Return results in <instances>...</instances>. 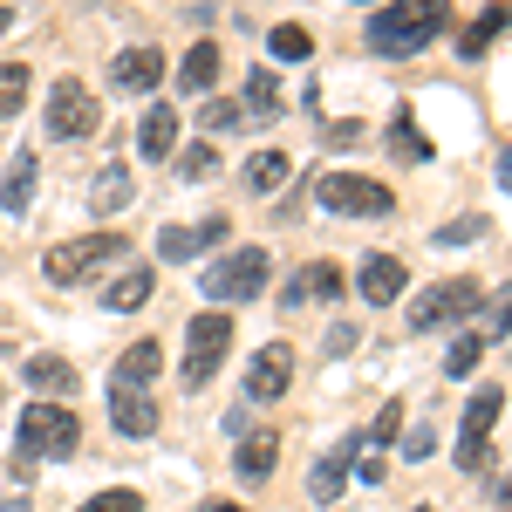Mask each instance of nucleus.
I'll list each match as a JSON object with an SVG mask.
<instances>
[{
  "label": "nucleus",
  "instance_id": "3",
  "mask_svg": "<svg viewBox=\"0 0 512 512\" xmlns=\"http://www.w3.org/2000/svg\"><path fill=\"white\" fill-rule=\"evenodd\" d=\"M226 349H233V315H192V328H185V390H205L212 383V369L226 362Z\"/></svg>",
  "mask_w": 512,
  "mask_h": 512
},
{
  "label": "nucleus",
  "instance_id": "40",
  "mask_svg": "<svg viewBox=\"0 0 512 512\" xmlns=\"http://www.w3.org/2000/svg\"><path fill=\"white\" fill-rule=\"evenodd\" d=\"M205 512H239V506H205Z\"/></svg>",
  "mask_w": 512,
  "mask_h": 512
},
{
  "label": "nucleus",
  "instance_id": "14",
  "mask_svg": "<svg viewBox=\"0 0 512 512\" xmlns=\"http://www.w3.org/2000/svg\"><path fill=\"white\" fill-rule=\"evenodd\" d=\"M219 233H226V219H205V226H164V233H158V260H171V267H178V260L205 253Z\"/></svg>",
  "mask_w": 512,
  "mask_h": 512
},
{
  "label": "nucleus",
  "instance_id": "35",
  "mask_svg": "<svg viewBox=\"0 0 512 512\" xmlns=\"http://www.w3.org/2000/svg\"><path fill=\"white\" fill-rule=\"evenodd\" d=\"M390 144H403V158H431V144L417 137V123H410V117L396 123V137H390Z\"/></svg>",
  "mask_w": 512,
  "mask_h": 512
},
{
  "label": "nucleus",
  "instance_id": "42",
  "mask_svg": "<svg viewBox=\"0 0 512 512\" xmlns=\"http://www.w3.org/2000/svg\"><path fill=\"white\" fill-rule=\"evenodd\" d=\"M7 512H28V506H7Z\"/></svg>",
  "mask_w": 512,
  "mask_h": 512
},
{
  "label": "nucleus",
  "instance_id": "13",
  "mask_svg": "<svg viewBox=\"0 0 512 512\" xmlns=\"http://www.w3.org/2000/svg\"><path fill=\"white\" fill-rule=\"evenodd\" d=\"M355 444H362V437H342V444H335V451L321 458L315 472H308V492H315L321 506H328V499H335V492L349 485V472H355Z\"/></svg>",
  "mask_w": 512,
  "mask_h": 512
},
{
  "label": "nucleus",
  "instance_id": "15",
  "mask_svg": "<svg viewBox=\"0 0 512 512\" xmlns=\"http://www.w3.org/2000/svg\"><path fill=\"white\" fill-rule=\"evenodd\" d=\"M335 294H342V267H335V260H315V267H301V274L287 280V301H294V308L335 301Z\"/></svg>",
  "mask_w": 512,
  "mask_h": 512
},
{
  "label": "nucleus",
  "instance_id": "11",
  "mask_svg": "<svg viewBox=\"0 0 512 512\" xmlns=\"http://www.w3.org/2000/svg\"><path fill=\"white\" fill-rule=\"evenodd\" d=\"M403 287H410V274H403V260H396V253H369V260L355 267V294H362L369 308H390Z\"/></svg>",
  "mask_w": 512,
  "mask_h": 512
},
{
  "label": "nucleus",
  "instance_id": "21",
  "mask_svg": "<svg viewBox=\"0 0 512 512\" xmlns=\"http://www.w3.org/2000/svg\"><path fill=\"white\" fill-rule=\"evenodd\" d=\"M212 82H219V41H198L192 55H185V69H178V89L185 96H205Z\"/></svg>",
  "mask_w": 512,
  "mask_h": 512
},
{
  "label": "nucleus",
  "instance_id": "37",
  "mask_svg": "<svg viewBox=\"0 0 512 512\" xmlns=\"http://www.w3.org/2000/svg\"><path fill=\"white\" fill-rule=\"evenodd\" d=\"M492 328H499V335H506V328H512V287H506V294H499V301H492Z\"/></svg>",
  "mask_w": 512,
  "mask_h": 512
},
{
  "label": "nucleus",
  "instance_id": "8",
  "mask_svg": "<svg viewBox=\"0 0 512 512\" xmlns=\"http://www.w3.org/2000/svg\"><path fill=\"white\" fill-rule=\"evenodd\" d=\"M96 123H103L96 96H89L76 76H62L55 96H48V137H55V144H76V137H96Z\"/></svg>",
  "mask_w": 512,
  "mask_h": 512
},
{
  "label": "nucleus",
  "instance_id": "28",
  "mask_svg": "<svg viewBox=\"0 0 512 512\" xmlns=\"http://www.w3.org/2000/svg\"><path fill=\"white\" fill-rule=\"evenodd\" d=\"M246 110H253V117H274V110H280V82L267 76V69L246 76Z\"/></svg>",
  "mask_w": 512,
  "mask_h": 512
},
{
  "label": "nucleus",
  "instance_id": "7",
  "mask_svg": "<svg viewBox=\"0 0 512 512\" xmlns=\"http://www.w3.org/2000/svg\"><path fill=\"white\" fill-rule=\"evenodd\" d=\"M267 274H274V260H267L260 246H239L233 260H219V267L205 274V294H212V301H253V294H267Z\"/></svg>",
  "mask_w": 512,
  "mask_h": 512
},
{
  "label": "nucleus",
  "instance_id": "26",
  "mask_svg": "<svg viewBox=\"0 0 512 512\" xmlns=\"http://www.w3.org/2000/svg\"><path fill=\"white\" fill-rule=\"evenodd\" d=\"M0 205H7V212H28V205H35V158H28V151H21L14 164H7V185H0Z\"/></svg>",
  "mask_w": 512,
  "mask_h": 512
},
{
  "label": "nucleus",
  "instance_id": "39",
  "mask_svg": "<svg viewBox=\"0 0 512 512\" xmlns=\"http://www.w3.org/2000/svg\"><path fill=\"white\" fill-rule=\"evenodd\" d=\"M7 21H14V7H0V28H7Z\"/></svg>",
  "mask_w": 512,
  "mask_h": 512
},
{
  "label": "nucleus",
  "instance_id": "19",
  "mask_svg": "<svg viewBox=\"0 0 512 512\" xmlns=\"http://www.w3.org/2000/svg\"><path fill=\"white\" fill-rule=\"evenodd\" d=\"M21 376H28L41 396H76V369H69L62 355H28V362H21Z\"/></svg>",
  "mask_w": 512,
  "mask_h": 512
},
{
  "label": "nucleus",
  "instance_id": "38",
  "mask_svg": "<svg viewBox=\"0 0 512 512\" xmlns=\"http://www.w3.org/2000/svg\"><path fill=\"white\" fill-rule=\"evenodd\" d=\"M499 506H506V512H512V478H506V485H499Z\"/></svg>",
  "mask_w": 512,
  "mask_h": 512
},
{
  "label": "nucleus",
  "instance_id": "9",
  "mask_svg": "<svg viewBox=\"0 0 512 512\" xmlns=\"http://www.w3.org/2000/svg\"><path fill=\"white\" fill-rule=\"evenodd\" d=\"M499 410H506V396H499V390H478L472 403H465V424H458V465H465V472H478L485 437H492V424H499Z\"/></svg>",
  "mask_w": 512,
  "mask_h": 512
},
{
  "label": "nucleus",
  "instance_id": "41",
  "mask_svg": "<svg viewBox=\"0 0 512 512\" xmlns=\"http://www.w3.org/2000/svg\"><path fill=\"white\" fill-rule=\"evenodd\" d=\"M506 185H512V158H506Z\"/></svg>",
  "mask_w": 512,
  "mask_h": 512
},
{
  "label": "nucleus",
  "instance_id": "27",
  "mask_svg": "<svg viewBox=\"0 0 512 512\" xmlns=\"http://www.w3.org/2000/svg\"><path fill=\"white\" fill-rule=\"evenodd\" d=\"M28 103V62H0V123Z\"/></svg>",
  "mask_w": 512,
  "mask_h": 512
},
{
  "label": "nucleus",
  "instance_id": "2",
  "mask_svg": "<svg viewBox=\"0 0 512 512\" xmlns=\"http://www.w3.org/2000/svg\"><path fill=\"white\" fill-rule=\"evenodd\" d=\"M14 437H21V451H28V458H69V451L82 444V424H76V410H69V403H28Z\"/></svg>",
  "mask_w": 512,
  "mask_h": 512
},
{
  "label": "nucleus",
  "instance_id": "24",
  "mask_svg": "<svg viewBox=\"0 0 512 512\" xmlns=\"http://www.w3.org/2000/svg\"><path fill=\"white\" fill-rule=\"evenodd\" d=\"M274 431H253L246 437V444H239V478H246V485H267V478H274Z\"/></svg>",
  "mask_w": 512,
  "mask_h": 512
},
{
  "label": "nucleus",
  "instance_id": "4",
  "mask_svg": "<svg viewBox=\"0 0 512 512\" xmlns=\"http://www.w3.org/2000/svg\"><path fill=\"white\" fill-rule=\"evenodd\" d=\"M315 198L328 205V212H342V219H383L396 205L390 185H376V178H362V171H328L315 185Z\"/></svg>",
  "mask_w": 512,
  "mask_h": 512
},
{
  "label": "nucleus",
  "instance_id": "34",
  "mask_svg": "<svg viewBox=\"0 0 512 512\" xmlns=\"http://www.w3.org/2000/svg\"><path fill=\"white\" fill-rule=\"evenodd\" d=\"M82 512H144V499H137V492H96Z\"/></svg>",
  "mask_w": 512,
  "mask_h": 512
},
{
  "label": "nucleus",
  "instance_id": "29",
  "mask_svg": "<svg viewBox=\"0 0 512 512\" xmlns=\"http://www.w3.org/2000/svg\"><path fill=\"white\" fill-rule=\"evenodd\" d=\"M267 48H274L280 62H308V55H315V41H308V28H274V35H267Z\"/></svg>",
  "mask_w": 512,
  "mask_h": 512
},
{
  "label": "nucleus",
  "instance_id": "31",
  "mask_svg": "<svg viewBox=\"0 0 512 512\" xmlns=\"http://www.w3.org/2000/svg\"><path fill=\"white\" fill-rule=\"evenodd\" d=\"M472 239H485V219H451V226H437V246H472Z\"/></svg>",
  "mask_w": 512,
  "mask_h": 512
},
{
  "label": "nucleus",
  "instance_id": "1",
  "mask_svg": "<svg viewBox=\"0 0 512 512\" xmlns=\"http://www.w3.org/2000/svg\"><path fill=\"white\" fill-rule=\"evenodd\" d=\"M451 28V0H390L369 14V48L376 55H417Z\"/></svg>",
  "mask_w": 512,
  "mask_h": 512
},
{
  "label": "nucleus",
  "instance_id": "22",
  "mask_svg": "<svg viewBox=\"0 0 512 512\" xmlns=\"http://www.w3.org/2000/svg\"><path fill=\"white\" fill-rule=\"evenodd\" d=\"M171 144H178V110L158 103V110L144 117V130H137V151H144V158H171Z\"/></svg>",
  "mask_w": 512,
  "mask_h": 512
},
{
  "label": "nucleus",
  "instance_id": "23",
  "mask_svg": "<svg viewBox=\"0 0 512 512\" xmlns=\"http://www.w3.org/2000/svg\"><path fill=\"white\" fill-rule=\"evenodd\" d=\"M506 28H512V0H492V7L478 14L472 28H465V41H458V48H465V55H485V48L506 35Z\"/></svg>",
  "mask_w": 512,
  "mask_h": 512
},
{
  "label": "nucleus",
  "instance_id": "16",
  "mask_svg": "<svg viewBox=\"0 0 512 512\" xmlns=\"http://www.w3.org/2000/svg\"><path fill=\"white\" fill-rule=\"evenodd\" d=\"M158 369H164L158 342H130L123 362H117V376H110V390H144V383H158Z\"/></svg>",
  "mask_w": 512,
  "mask_h": 512
},
{
  "label": "nucleus",
  "instance_id": "5",
  "mask_svg": "<svg viewBox=\"0 0 512 512\" xmlns=\"http://www.w3.org/2000/svg\"><path fill=\"white\" fill-rule=\"evenodd\" d=\"M478 301H485L478 280H437V287H424V294L410 301V335H431V328H444V321H465Z\"/></svg>",
  "mask_w": 512,
  "mask_h": 512
},
{
  "label": "nucleus",
  "instance_id": "32",
  "mask_svg": "<svg viewBox=\"0 0 512 512\" xmlns=\"http://www.w3.org/2000/svg\"><path fill=\"white\" fill-rule=\"evenodd\" d=\"M178 171H185V178H212V171H219V151H212V144H192V151L178 158Z\"/></svg>",
  "mask_w": 512,
  "mask_h": 512
},
{
  "label": "nucleus",
  "instance_id": "18",
  "mask_svg": "<svg viewBox=\"0 0 512 512\" xmlns=\"http://www.w3.org/2000/svg\"><path fill=\"white\" fill-rule=\"evenodd\" d=\"M130 198H137V178H130V164H103V171H96V192H89V205H96V212H123V205H130Z\"/></svg>",
  "mask_w": 512,
  "mask_h": 512
},
{
  "label": "nucleus",
  "instance_id": "20",
  "mask_svg": "<svg viewBox=\"0 0 512 512\" xmlns=\"http://www.w3.org/2000/svg\"><path fill=\"white\" fill-rule=\"evenodd\" d=\"M151 301V267H123L110 287H103V308L110 315H130V308H144Z\"/></svg>",
  "mask_w": 512,
  "mask_h": 512
},
{
  "label": "nucleus",
  "instance_id": "17",
  "mask_svg": "<svg viewBox=\"0 0 512 512\" xmlns=\"http://www.w3.org/2000/svg\"><path fill=\"white\" fill-rule=\"evenodd\" d=\"M158 76H164V55H158V48H130V55H117V69H110V82L130 89V96L158 89Z\"/></svg>",
  "mask_w": 512,
  "mask_h": 512
},
{
  "label": "nucleus",
  "instance_id": "36",
  "mask_svg": "<svg viewBox=\"0 0 512 512\" xmlns=\"http://www.w3.org/2000/svg\"><path fill=\"white\" fill-rule=\"evenodd\" d=\"M355 349V321H342V328H328V355H349Z\"/></svg>",
  "mask_w": 512,
  "mask_h": 512
},
{
  "label": "nucleus",
  "instance_id": "33",
  "mask_svg": "<svg viewBox=\"0 0 512 512\" xmlns=\"http://www.w3.org/2000/svg\"><path fill=\"white\" fill-rule=\"evenodd\" d=\"M205 130H239V123H246V110H239V103H205Z\"/></svg>",
  "mask_w": 512,
  "mask_h": 512
},
{
  "label": "nucleus",
  "instance_id": "6",
  "mask_svg": "<svg viewBox=\"0 0 512 512\" xmlns=\"http://www.w3.org/2000/svg\"><path fill=\"white\" fill-rule=\"evenodd\" d=\"M110 260H123V239H117V233H89V239L55 246V253L41 260V274L55 280V287H76V280H89L96 267H110Z\"/></svg>",
  "mask_w": 512,
  "mask_h": 512
},
{
  "label": "nucleus",
  "instance_id": "30",
  "mask_svg": "<svg viewBox=\"0 0 512 512\" xmlns=\"http://www.w3.org/2000/svg\"><path fill=\"white\" fill-rule=\"evenodd\" d=\"M478 355H485V342H478V335H458V342L444 349V376H472Z\"/></svg>",
  "mask_w": 512,
  "mask_h": 512
},
{
  "label": "nucleus",
  "instance_id": "10",
  "mask_svg": "<svg viewBox=\"0 0 512 512\" xmlns=\"http://www.w3.org/2000/svg\"><path fill=\"white\" fill-rule=\"evenodd\" d=\"M287 383H294V355H287V342L253 349V362H246V396H253V403H280Z\"/></svg>",
  "mask_w": 512,
  "mask_h": 512
},
{
  "label": "nucleus",
  "instance_id": "12",
  "mask_svg": "<svg viewBox=\"0 0 512 512\" xmlns=\"http://www.w3.org/2000/svg\"><path fill=\"white\" fill-rule=\"evenodd\" d=\"M110 424H117L123 437H151L158 431V403L144 390H110Z\"/></svg>",
  "mask_w": 512,
  "mask_h": 512
},
{
  "label": "nucleus",
  "instance_id": "25",
  "mask_svg": "<svg viewBox=\"0 0 512 512\" xmlns=\"http://www.w3.org/2000/svg\"><path fill=\"white\" fill-rule=\"evenodd\" d=\"M280 178H287V151H253V158H246V171H239V185H246V192H280Z\"/></svg>",
  "mask_w": 512,
  "mask_h": 512
},
{
  "label": "nucleus",
  "instance_id": "43",
  "mask_svg": "<svg viewBox=\"0 0 512 512\" xmlns=\"http://www.w3.org/2000/svg\"><path fill=\"white\" fill-rule=\"evenodd\" d=\"M417 512H431V506H417Z\"/></svg>",
  "mask_w": 512,
  "mask_h": 512
}]
</instances>
